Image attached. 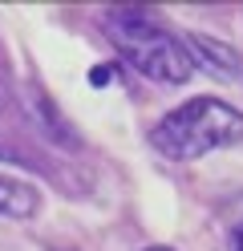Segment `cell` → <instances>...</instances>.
I'll return each mask as SVG.
<instances>
[{
	"instance_id": "cell-1",
	"label": "cell",
	"mask_w": 243,
	"mask_h": 251,
	"mask_svg": "<svg viewBox=\"0 0 243 251\" xmlns=\"http://www.w3.org/2000/svg\"><path fill=\"white\" fill-rule=\"evenodd\" d=\"M235 142H243V109L223 98H190L162 114L150 130V146L170 162H194Z\"/></svg>"
},
{
	"instance_id": "cell-2",
	"label": "cell",
	"mask_w": 243,
	"mask_h": 251,
	"mask_svg": "<svg viewBox=\"0 0 243 251\" xmlns=\"http://www.w3.org/2000/svg\"><path fill=\"white\" fill-rule=\"evenodd\" d=\"M106 37L113 41L118 57L130 69L162 85H183L194 73L190 57L183 49V37H174L150 8H109L106 12Z\"/></svg>"
},
{
	"instance_id": "cell-3",
	"label": "cell",
	"mask_w": 243,
	"mask_h": 251,
	"mask_svg": "<svg viewBox=\"0 0 243 251\" xmlns=\"http://www.w3.org/2000/svg\"><path fill=\"white\" fill-rule=\"evenodd\" d=\"M183 49L194 69H207L219 81H243V57L227 41L207 37V33H183Z\"/></svg>"
},
{
	"instance_id": "cell-4",
	"label": "cell",
	"mask_w": 243,
	"mask_h": 251,
	"mask_svg": "<svg viewBox=\"0 0 243 251\" xmlns=\"http://www.w3.org/2000/svg\"><path fill=\"white\" fill-rule=\"evenodd\" d=\"M41 211V191L25 178L0 175V215L4 219H32Z\"/></svg>"
},
{
	"instance_id": "cell-5",
	"label": "cell",
	"mask_w": 243,
	"mask_h": 251,
	"mask_svg": "<svg viewBox=\"0 0 243 251\" xmlns=\"http://www.w3.org/2000/svg\"><path fill=\"white\" fill-rule=\"evenodd\" d=\"M32 109H37V118H41V122H49V134H53L57 142L73 146V134H69V126H65V118L57 114V105L49 101V93H32Z\"/></svg>"
},
{
	"instance_id": "cell-6",
	"label": "cell",
	"mask_w": 243,
	"mask_h": 251,
	"mask_svg": "<svg viewBox=\"0 0 243 251\" xmlns=\"http://www.w3.org/2000/svg\"><path fill=\"white\" fill-rule=\"evenodd\" d=\"M89 81L93 85H113V81H118V65H93L89 69Z\"/></svg>"
},
{
	"instance_id": "cell-7",
	"label": "cell",
	"mask_w": 243,
	"mask_h": 251,
	"mask_svg": "<svg viewBox=\"0 0 243 251\" xmlns=\"http://www.w3.org/2000/svg\"><path fill=\"white\" fill-rule=\"evenodd\" d=\"M227 247H231V251H243V223L231 231V239H227Z\"/></svg>"
},
{
	"instance_id": "cell-8",
	"label": "cell",
	"mask_w": 243,
	"mask_h": 251,
	"mask_svg": "<svg viewBox=\"0 0 243 251\" xmlns=\"http://www.w3.org/2000/svg\"><path fill=\"white\" fill-rule=\"evenodd\" d=\"M142 251H174V247H142Z\"/></svg>"
}]
</instances>
